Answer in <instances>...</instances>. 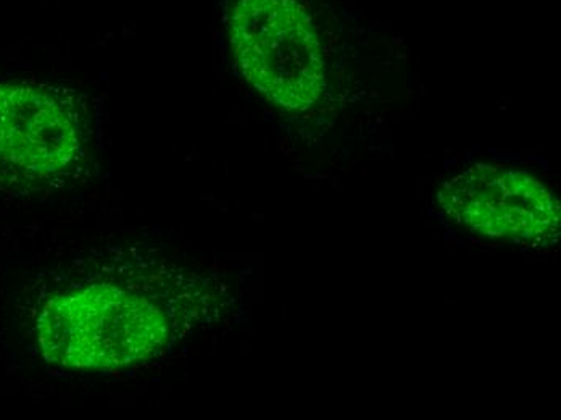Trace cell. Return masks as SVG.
<instances>
[{
	"label": "cell",
	"instance_id": "1",
	"mask_svg": "<svg viewBox=\"0 0 561 420\" xmlns=\"http://www.w3.org/2000/svg\"><path fill=\"white\" fill-rule=\"evenodd\" d=\"M207 276L163 259L81 262L44 300L36 341L44 360L77 371H118L159 360L220 310Z\"/></svg>",
	"mask_w": 561,
	"mask_h": 420
},
{
	"label": "cell",
	"instance_id": "2",
	"mask_svg": "<svg viewBox=\"0 0 561 420\" xmlns=\"http://www.w3.org/2000/svg\"><path fill=\"white\" fill-rule=\"evenodd\" d=\"M91 118L75 92L0 83V190L60 188L83 173Z\"/></svg>",
	"mask_w": 561,
	"mask_h": 420
},
{
	"label": "cell",
	"instance_id": "3",
	"mask_svg": "<svg viewBox=\"0 0 561 420\" xmlns=\"http://www.w3.org/2000/svg\"><path fill=\"white\" fill-rule=\"evenodd\" d=\"M229 36L239 71L263 98L290 112L320 99L321 44L297 0H236Z\"/></svg>",
	"mask_w": 561,
	"mask_h": 420
},
{
	"label": "cell",
	"instance_id": "4",
	"mask_svg": "<svg viewBox=\"0 0 561 420\" xmlns=\"http://www.w3.org/2000/svg\"><path fill=\"white\" fill-rule=\"evenodd\" d=\"M440 207L473 234L523 245L550 246L560 237V203L529 173L474 166L440 188Z\"/></svg>",
	"mask_w": 561,
	"mask_h": 420
}]
</instances>
